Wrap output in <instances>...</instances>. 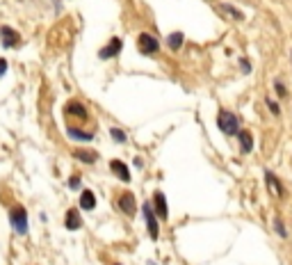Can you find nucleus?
<instances>
[{"instance_id": "obj_1", "label": "nucleus", "mask_w": 292, "mask_h": 265, "mask_svg": "<svg viewBox=\"0 0 292 265\" xmlns=\"http://www.w3.org/2000/svg\"><path fill=\"white\" fill-rule=\"evenodd\" d=\"M217 126H219L221 133H226V135H238L240 133V121L235 114H231V112L221 110L219 114H217Z\"/></svg>"}, {"instance_id": "obj_2", "label": "nucleus", "mask_w": 292, "mask_h": 265, "mask_svg": "<svg viewBox=\"0 0 292 265\" xmlns=\"http://www.w3.org/2000/svg\"><path fill=\"white\" fill-rule=\"evenodd\" d=\"M9 222H12V229L16 231L18 236L28 233V212H25V208H14L9 212Z\"/></svg>"}, {"instance_id": "obj_3", "label": "nucleus", "mask_w": 292, "mask_h": 265, "mask_svg": "<svg viewBox=\"0 0 292 265\" xmlns=\"http://www.w3.org/2000/svg\"><path fill=\"white\" fill-rule=\"evenodd\" d=\"M142 212H144V222H146V229H149V236L153 238V240H158V236H160V229H158V217H155L153 204H144Z\"/></svg>"}, {"instance_id": "obj_4", "label": "nucleus", "mask_w": 292, "mask_h": 265, "mask_svg": "<svg viewBox=\"0 0 292 265\" xmlns=\"http://www.w3.org/2000/svg\"><path fill=\"white\" fill-rule=\"evenodd\" d=\"M137 48H139V53H144V55H153V53H158L160 42H158L153 35H146V32H144L137 39Z\"/></svg>"}, {"instance_id": "obj_5", "label": "nucleus", "mask_w": 292, "mask_h": 265, "mask_svg": "<svg viewBox=\"0 0 292 265\" xmlns=\"http://www.w3.org/2000/svg\"><path fill=\"white\" fill-rule=\"evenodd\" d=\"M153 211L160 219H167L169 217V208H167V199L162 192H155L153 195Z\"/></svg>"}, {"instance_id": "obj_6", "label": "nucleus", "mask_w": 292, "mask_h": 265, "mask_svg": "<svg viewBox=\"0 0 292 265\" xmlns=\"http://www.w3.org/2000/svg\"><path fill=\"white\" fill-rule=\"evenodd\" d=\"M119 208L121 212H125V215H135V211H137V206H135V197L130 195V192H124V195L119 197Z\"/></svg>"}, {"instance_id": "obj_7", "label": "nucleus", "mask_w": 292, "mask_h": 265, "mask_svg": "<svg viewBox=\"0 0 292 265\" xmlns=\"http://www.w3.org/2000/svg\"><path fill=\"white\" fill-rule=\"evenodd\" d=\"M119 53H121V39H117V37H114V39L108 44V46L101 48L98 57H101V59H110V57H117Z\"/></svg>"}, {"instance_id": "obj_8", "label": "nucleus", "mask_w": 292, "mask_h": 265, "mask_svg": "<svg viewBox=\"0 0 292 265\" xmlns=\"http://www.w3.org/2000/svg\"><path fill=\"white\" fill-rule=\"evenodd\" d=\"M0 37H2V44H5V48H14L18 42H21L18 32H14V30L7 28V25H2V28H0Z\"/></svg>"}, {"instance_id": "obj_9", "label": "nucleus", "mask_w": 292, "mask_h": 265, "mask_svg": "<svg viewBox=\"0 0 292 265\" xmlns=\"http://www.w3.org/2000/svg\"><path fill=\"white\" fill-rule=\"evenodd\" d=\"M66 114H73V117H78L80 121H87V107H84L83 103H78V101H69V103H66Z\"/></svg>"}, {"instance_id": "obj_10", "label": "nucleus", "mask_w": 292, "mask_h": 265, "mask_svg": "<svg viewBox=\"0 0 292 265\" xmlns=\"http://www.w3.org/2000/svg\"><path fill=\"white\" fill-rule=\"evenodd\" d=\"M110 167H112V171H114V174H117V176H119L124 183L130 181V171H128V165H125V162H121V160H112V162H110Z\"/></svg>"}, {"instance_id": "obj_11", "label": "nucleus", "mask_w": 292, "mask_h": 265, "mask_svg": "<svg viewBox=\"0 0 292 265\" xmlns=\"http://www.w3.org/2000/svg\"><path fill=\"white\" fill-rule=\"evenodd\" d=\"M80 208L83 211H94L96 208V197L91 190H84L83 195H80Z\"/></svg>"}, {"instance_id": "obj_12", "label": "nucleus", "mask_w": 292, "mask_h": 265, "mask_svg": "<svg viewBox=\"0 0 292 265\" xmlns=\"http://www.w3.org/2000/svg\"><path fill=\"white\" fill-rule=\"evenodd\" d=\"M83 226V219H80V212L78 211H69L66 212V229L69 231H76Z\"/></svg>"}, {"instance_id": "obj_13", "label": "nucleus", "mask_w": 292, "mask_h": 265, "mask_svg": "<svg viewBox=\"0 0 292 265\" xmlns=\"http://www.w3.org/2000/svg\"><path fill=\"white\" fill-rule=\"evenodd\" d=\"M238 137H240V144H242V154H249L251 149H253V137H251V133L249 130H240Z\"/></svg>"}, {"instance_id": "obj_14", "label": "nucleus", "mask_w": 292, "mask_h": 265, "mask_svg": "<svg viewBox=\"0 0 292 265\" xmlns=\"http://www.w3.org/2000/svg\"><path fill=\"white\" fill-rule=\"evenodd\" d=\"M69 137L71 140H80V142H91L94 140V133H87V130H80V128H69Z\"/></svg>"}, {"instance_id": "obj_15", "label": "nucleus", "mask_w": 292, "mask_h": 265, "mask_svg": "<svg viewBox=\"0 0 292 265\" xmlns=\"http://www.w3.org/2000/svg\"><path fill=\"white\" fill-rule=\"evenodd\" d=\"M167 42H169V48H171V51H178V48L183 46L185 37H183V32H171Z\"/></svg>"}, {"instance_id": "obj_16", "label": "nucleus", "mask_w": 292, "mask_h": 265, "mask_svg": "<svg viewBox=\"0 0 292 265\" xmlns=\"http://www.w3.org/2000/svg\"><path fill=\"white\" fill-rule=\"evenodd\" d=\"M76 158H78V160H83V162H87V165H94L98 156L91 154V151H84V149H80V151H76Z\"/></svg>"}, {"instance_id": "obj_17", "label": "nucleus", "mask_w": 292, "mask_h": 265, "mask_svg": "<svg viewBox=\"0 0 292 265\" xmlns=\"http://www.w3.org/2000/svg\"><path fill=\"white\" fill-rule=\"evenodd\" d=\"M265 178H267V183H269V185H272V192H274L276 197H281V195H283V188H281L279 178H276L274 174H269V171H267V174H265Z\"/></svg>"}, {"instance_id": "obj_18", "label": "nucleus", "mask_w": 292, "mask_h": 265, "mask_svg": "<svg viewBox=\"0 0 292 265\" xmlns=\"http://www.w3.org/2000/svg\"><path fill=\"white\" fill-rule=\"evenodd\" d=\"M221 9H224L226 14H231L233 18H238V21H242V12H238V9H235L233 5H228V2H224V5H221Z\"/></svg>"}, {"instance_id": "obj_19", "label": "nucleus", "mask_w": 292, "mask_h": 265, "mask_svg": "<svg viewBox=\"0 0 292 265\" xmlns=\"http://www.w3.org/2000/svg\"><path fill=\"white\" fill-rule=\"evenodd\" d=\"M110 133H112V137H114V140H117V142H119V144H124V142L128 140V137L124 135V130H121V128H112V130H110Z\"/></svg>"}, {"instance_id": "obj_20", "label": "nucleus", "mask_w": 292, "mask_h": 265, "mask_svg": "<svg viewBox=\"0 0 292 265\" xmlns=\"http://www.w3.org/2000/svg\"><path fill=\"white\" fill-rule=\"evenodd\" d=\"M69 188H71V190L80 188V176H71V178H69Z\"/></svg>"}, {"instance_id": "obj_21", "label": "nucleus", "mask_w": 292, "mask_h": 265, "mask_svg": "<svg viewBox=\"0 0 292 265\" xmlns=\"http://www.w3.org/2000/svg\"><path fill=\"white\" fill-rule=\"evenodd\" d=\"M276 233H279V236H283L286 238V226H283V222H281V219H276Z\"/></svg>"}, {"instance_id": "obj_22", "label": "nucleus", "mask_w": 292, "mask_h": 265, "mask_svg": "<svg viewBox=\"0 0 292 265\" xmlns=\"http://www.w3.org/2000/svg\"><path fill=\"white\" fill-rule=\"evenodd\" d=\"M5 73H7V59L0 57V78L5 76Z\"/></svg>"}, {"instance_id": "obj_23", "label": "nucleus", "mask_w": 292, "mask_h": 265, "mask_svg": "<svg viewBox=\"0 0 292 265\" xmlns=\"http://www.w3.org/2000/svg\"><path fill=\"white\" fill-rule=\"evenodd\" d=\"M274 87H276V92H279L281 96H286V87L281 85V80H276V83H274Z\"/></svg>"}, {"instance_id": "obj_24", "label": "nucleus", "mask_w": 292, "mask_h": 265, "mask_svg": "<svg viewBox=\"0 0 292 265\" xmlns=\"http://www.w3.org/2000/svg\"><path fill=\"white\" fill-rule=\"evenodd\" d=\"M267 106H269V110L274 112V114H279V106H276L274 101H269V99H267Z\"/></svg>"}]
</instances>
